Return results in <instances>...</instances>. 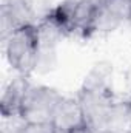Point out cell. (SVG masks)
I'll list each match as a JSON object with an SVG mask.
<instances>
[{"instance_id": "1", "label": "cell", "mask_w": 131, "mask_h": 133, "mask_svg": "<svg viewBox=\"0 0 131 133\" xmlns=\"http://www.w3.org/2000/svg\"><path fill=\"white\" fill-rule=\"evenodd\" d=\"M5 42V56L9 66L19 74L30 77L35 71L40 50V33L37 23H28L12 30Z\"/></svg>"}, {"instance_id": "2", "label": "cell", "mask_w": 131, "mask_h": 133, "mask_svg": "<svg viewBox=\"0 0 131 133\" xmlns=\"http://www.w3.org/2000/svg\"><path fill=\"white\" fill-rule=\"evenodd\" d=\"M62 98L56 88L30 84L22 102L20 116L26 124H53L54 111Z\"/></svg>"}, {"instance_id": "3", "label": "cell", "mask_w": 131, "mask_h": 133, "mask_svg": "<svg viewBox=\"0 0 131 133\" xmlns=\"http://www.w3.org/2000/svg\"><path fill=\"white\" fill-rule=\"evenodd\" d=\"M85 113L86 124L94 130V133L103 132L106 127L108 115L116 102L113 98V91H97V90H85L82 88L76 96Z\"/></svg>"}, {"instance_id": "4", "label": "cell", "mask_w": 131, "mask_h": 133, "mask_svg": "<svg viewBox=\"0 0 131 133\" xmlns=\"http://www.w3.org/2000/svg\"><path fill=\"white\" fill-rule=\"evenodd\" d=\"M131 17V0H96L93 34L111 33L128 25Z\"/></svg>"}, {"instance_id": "5", "label": "cell", "mask_w": 131, "mask_h": 133, "mask_svg": "<svg viewBox=\"0 0 131 133\" xmlns=\"http://www.w3.org/2000/svg\"><path fill=\"white\" fill-rule=\"evenodd\" d=\"M53 125L56 130L63 133H68L82 125H88L83 108L77 98H65V96L62 98L54 111Z\"/></svg>"}, {"instance_id": "6", "label": "cell", "mask_w": 131, "mask_h": 133, "mask_svg": "<svg viewBox=\"0 0 131 133\" xmlns=\"http://www.w3.org/2000/svg\"><path fill=\"white\" fill-rule=\"evenodd\" d=\"M28 87H30L28 77L19 76V74L16 79H12L6 85V88L3 90V95H2V99H0V113L3 116V119L20 116L22 102L25 99Z\"/></svg>"}, {"instance_id": "7", "label": "cell", "mask_w": 131, "mask_h": 133, "mask_svg": "<svg viewBox=\"0 0 131 133\" xmlns=\"http://www.w3.org/2000/svg\"><path fill=\"white\" fill-rule=\"evenodd\" d=\"M68 133H94V130L90 125H82V127H77V129H74Z\"/></svg>"}, {"instance_id": "8", "label": "cell", "mask_w": 131, "mask_h": 133, "mask_svg": "<svg viewBox=\"0 0 131 133\" xmlns=\"http://www.w3.org/2000/svg\"><path fill=\"white\" fill-rule=\"evenodd\" d=\"M128 25H130V26H131V17H130V22H128Z\"/></svg>"}]
</instances>
